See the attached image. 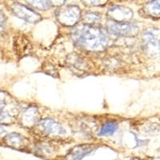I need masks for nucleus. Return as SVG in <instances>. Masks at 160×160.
I'll list each match as a JSON object with an SVG mask.
<instances>
[{"label":"nucleus","instance_id":"obj_1","mask_svg":"<svg viewBox=\"0 0 160 160\" xmlns=\"http://www.w3.org/2000/svg\"><path fill=\"white\" fill-rule=\"evenodd\" d=\"M72 37L78 47L88 51H103L108 45V38L103 31L94 25L84 24L76 28Z\"/></svg>","mask_w":160,"mask_h":160},{"label":"nucleus","instance_id":"obj_2","mask_svg":"<svg viewBox=\"0 0 160 160\" xmlns=\"http://www.w3.org/2000/svg\"><path fill=\"white\" fill-rule=\"evenodd\" d=\"M17 106L8 93L0 91V123L11 124L15 122Z\"/></svg>","mask_w":160,"mask_h":160},{"label":"nucleus","instance_id":"obj_3","mask_svg":"<svg viewBox=\"0 0 160 160\" xmlns=\"http://www.w3.org/2000/svg\"><path fill=\"white\" fill-rule=\"evenodd\" d=\"M55 16L62 25L72 27L79 21L81 18V11L77 6H65L56 10Z\"/></svg>","mask_w":160,"mask_h":160},{"label":"nucleus","instance_id":"obj_4","mask_svg":"<svg viewBox=\"0 0 160 160\" xmlns=\"http://www.w3.org/2000/svg\"><path fill=\"white\" fill-rule=\"evenodd\" d=\"M144 49L150 55H157L160 53V31L157 28L146 30L142 35Z\"/></svg>","mask_w":160,"mask_h":160},{"label":"nucleus","instance_id":"obj_5","mask_svg":"<svg viewBox=\"0 0 160 160\" xmlns=\"http://www.w3.org/2000/svg\"><path fill=\"white\" fill-rule=\"evenodd\" d=\"M106 28L109 33L119 36L134 35L138 31V27L135 23L129 22H115L113 20L108 21Z\"/></svg>","mask_w":160,"mask_h":160},{"label":"nucleus","instance_id":"obj_6","mask_svg":"<svg viewBox=\"0 0 160 160\" xmlns=\"http://www.w3.org/2000/svg\"><path fill=\"white\" fill-rule=\"evenodd\" d=\"M11 11L14 13L15 16L25 20L28 22L36 23L41 20V15L36 11H33L31 8L26 7L18 2H13L10 7Z\"/></svg>","mask_w":160,"mask_h":160},{"label":"nucleus","instance_id":"obj_7","mask_svg":"<svg viewBox=\"0 0 160 160\" xmlns=\"http://www.w3.org/2000/svg\"><path fill=\"white\" fill-rule=\"evenodd\" d=\"M111 20L115 22H128L132 18L133 12L131 9L121 6L112 7L108 11Z\"/></svg>","mask_w":160,"mask_h":160},{"label":"nucleus","instance_id":"obj_8","mask_svg":"<svg viewBox=\"0 0 160 160\" xmlns=\"http://www.w3.org/2000/svg\"><path fill=\"white\" fill-rule=\"evenodd\" d=\"M96 147L91 144H82L73 148L66 155V160H82L86 155L96 149Z\"/></svg>","mask_w":160,"mask_h":160},{"label":"nucleus","instance_id":"obj_9","mask_svg":"<svg viewBox=\"0 0 160 160\" xmlns=\"http://www.w3.org/2000/svg\"><path fill=\"white\" fill-rule=\"evenodd\" d=\"M4 142L8 146L17 150H24L28 148L30 141L18 133H10L3 138Z\"/></svg>","mask_w":160,"mask_h":160},{"label":"nucleus","instance_id":"obj_10","mask_svg":"<svg viewBox=\"0 0 160 160\" xmlns=\"http://www.w3.org/2000/svg\"><path fill=\"white\" fill-rule=\"evenodd\" d=\"M40 128L48 135H62L65 134V130L62 126L52 118H44L39 121Z\"/></svg>","mask_w":160,"mask_h":160},{"label":"nucleus","instance_id":"obj_11","mask_svg":"<svg viewBox=\"0 0 160 160\" xmlns=\"http://www.w3.org/2000/svg\"><path fill=\"white\" fill-rule=\"evenodd\" d=\"M39 120V113L35 107H30L22 112L21 122L25 128H32Z\"/></svg>","mask_w":160,"mask_h":160},{"label":"nucleus","instance_id":"obj_12","mask_svg":"<svg viewBox=\"0 0 160 160\" xmlns=\"http://www.w3.org/2000/svg\"><path fill=\"white\" fill-rule=\"evenodd\" d=\"M144 11L153 17H160V1L148 2L144 7Z\"/></svg>","mask_w":160,"mask_h":160},{"label":"nucleus","instance_id":"obj_13","mask_svg":"<svg viewBox=\"0 0 160 160\" xmlns=\"http://www.w3.org/2000/svg\"><path fill=\"white\" fill-rule=\"evenodd\" d=\"M118 129V124L115 122H108L102 126V129L100 131L99 135L103 136L113 135Z\"/></svg>","mask_w":160,"mask_h":160},{"label":"nucleus","instance_id":"obj_14","mask_svg":"<svg viewBox=\"0 0 160 160\" xmlns=\"http://www.w3.org/2000/svg\"><path fill=\"white\" fill-rule=\"evenodd\" d=\"M28 2L34 8L41 11L50 9L52 6L51 1H28Z\"/></svg>","mask_w":160,"mask_h":160},{"label":"nucleus","instance_id":"obj_15","mask_svg":"<svg viewBox=\"0 0 160 160\" xmlns=\"http://www.w3.org/2000/svg\"><path fill=\"white\" fill-rule=\"evenodd\" d=\"M101 20V16L96 13H87L83 17V22L88 25H93L94 23L99 22Z\"/></svg>","mask_w":160,"mask_h":160},{"label":"nucleus","instance_id":"obj_16","mask_svg":"<svg viewBox=\"0 0 160 160\" xmlns=\"http://www.w3.org/2000/svg\"><path fill=\"white\" fill-rule=\"evenodd\" d=\"M3 132H4L3 128H2V127H1V126H0V135H1V134H2V133H3Z\"/></svg>","mask_w":160,"mask_h":160},{"label":"nucleus","instance_id":"obj_17","mask_svg":"<svg viewBox=\"0 0 160 160\" xmlns=\"http://www.w3.org/2000/svg\"><path fill=\"white\" fill-rule=\"evenodd\" d=\"M132 160H141V159H139V158H134Z\"/></svg>","mask_w":160,"mask_h":160}]
</instances>
